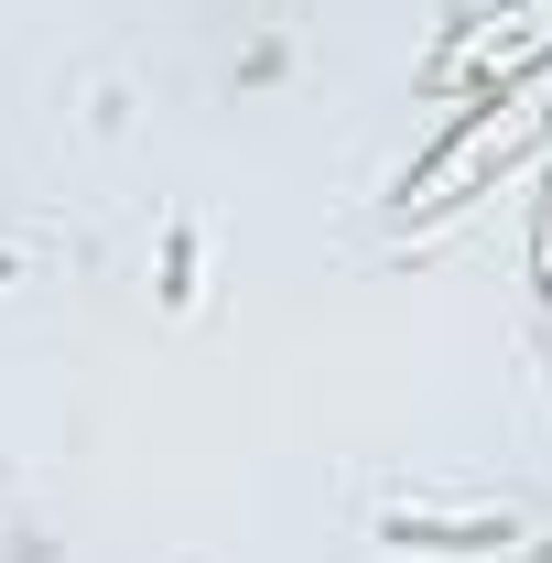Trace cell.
<instances>
[{
    "instance_id": "1",
    "label": "cell",
    "mask_w": 552,
    "mask_h": 563,
    "mask_svg": "<svg viewBox=\"0 0 552 563\" xmlns=\"http://www.w3.org/2000/svg\"><path fill=\"white\" fill-rule=\"evenodd\" d=\"M390 542H422V553H487V542H509V520H390Z\"/></svg>"
}]
</instances>
